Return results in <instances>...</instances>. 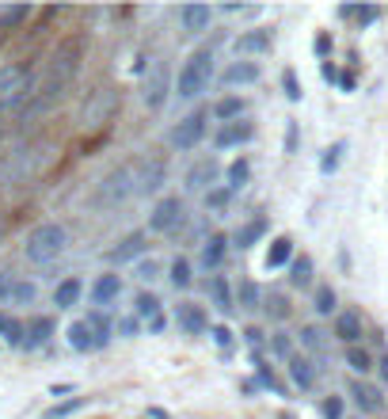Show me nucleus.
Masks as SVG:
<instances>
[{"instance_id":"obj_53","label":"nucleus","mask_w":388,"mask_h":419,"mask_svg":"<svg viewBox=\"0 0 388 419\" xmlns=\"http://www.w3.org/2000/svg\"><path fill=\"white\" fill-rule=\"evenodd\" d=\"M381 378H388V355L381 358Z\"/></svg>"},{"instance_id":"obj_19","label":"nucleus","mask_w":388,"mask_h":419,"mask_svg":"<svg viewBox=\"0 0 388 419\" xmlns=\"http://www.w3.org/2000/svg\"><path fill=\"white\" fill-rule=\"evenodd\" d=\"M221 81H225L229 88H236V84H255V81H259V65H255V61H236V65H229V69L221 73Z\"/></svg>"},{"instance_id":"obj_2","label":"nucleus","mask_w":388,"mask_h":419,"mask_svg":"<svg viewBox=\"0 0 388 419\" xmlns=\"http://www.w3.org/2000/svg\"><path fill=\"white\" fill-rule=\"evenodd\" d=\"M50 164V149L42 141H19L0 157V187H27L35 183Z\"/></svg>"},{"instance_id":"obj_6","label":"nucleus","mask_w":388,"mask_h":419,"mask_svg":"<svg viewBox=\"0 0 388 419\" xmlns=\"http://www.w3.org/2000/svg\"><path fill=\"white\" fill-rule=\"evenodd\" d=\"M209 73H214V50L202 46V50H194L191 58L183 61L179 81H175V95H179V99H194V95H202V92H206V84H209Z\"/></svg>"},{"instance_id":"obj_12","label":"nucleus","mask_w":388,"mask_h":419,"mask_svg":"<svg viewBox=\"0 0 388 419\" xmlns=\"http://www.w3.org/2000/svg\"><path fill=\"white\" fill-rule=\"evenodd\" d=\"M175 321H179V328H187L191 336H202L209 321H206V309L202 305H194V301H183L179 309H175Z\"/></svg>"},{"instance_id":"obj_42","label":"nucleus","mask_w":388,"mask_h":419,"mask_svg":"<svg viewBox=\"0 0 388 419\" xmlns=\"http://www.w3.org/2000/svg\"><path fill=\"white\" fill-rule=\"evenodd\" d=\"M12 305H27V301H35V286L31 282H16V290H12V297H8Z\"/></svg>"},{"instance_id":"obj_36","label":"nucleus","mask_w":388,"mask_h":419,"mask_svg":"<svg viewBox=\"0 0 388 419\" xmlns=\"http://www.w3.org/2000/svg\"><path fill=\"white\" fill-rule=\"evenodd\" d=\"M301 343H305L308 351H316V355H324V351H327L324 332H320V328H305V332H301Z\"/></svg>"},{"instance_id":"obj_18","label":"nucleus","mask_w":388,"mask_h":419,"mask_svg":"<svg viewBox=\"0 0 388 419\" xmlns=\"http://www.w3.org/2000/svg\"><path fill=\"white\" fill-rule=\"evenodd\" d=\"M350 396H354V404H358L362 412H381V408H384V396H381V389H373V385L354 381L350 385Z\"/></svg>"},{"instance_id":"obj_46","label":"nucleus","mask_w":388,"mask_h":419,"mask_svg":"<svg viewBox=\"0 0 388 419\" xmlns=\"http://www.w3.org/2000/svg\"><path fill=\"white\" fill-rule=\"evenodd\" d=\"M271 347H274V355H282V358H290V351H293L290 347V336H282V332L271 339Z\"/></svg>"},{"instance_id":"obj_5","label":"nucleus","mask_w":388,"mask_h":419,"mask_svg":"<svg viewBox=\"0 0 388 419\" xmlns=\"http://www.w3.org/2000/svg\"><path fill=\"white\" fill-rule=\"evenodd\" d=\"M134 195H137V160H126V164H118L115 172H107L103 180H99L95 202L99 206H122Z\"/></svg>"},{"instance_id":"obj_4","label":"nucleus","mask_w":388,"mask_h":419,"mask_svg":"<svg viewBox=\"0 0 388 419\" xmlns=\"http://www.w3.org/2000/svg\"><path fill=\"white\" fill-rule=\"evenodd\" d=\"M65 248H69V233H65V225L46 222V225H38L35 233L27 237L23 256H27L31 263H38V267H46V263H53Z\"/></svg>"},{"instance_id":"obj_41","label":"nucleus","mask_w":388,"mask_h":419,"mask_svg":"<svg viewBox=\"0 0 388 419\" xmlns=\"http://www.w3.org/2000/svg\"><path fill=\"white\" fill-rule=\"evenodd\" d=\"M172 282H175V286H191V263H187L183 256L172 263Z\"/></svg>"},{"instance_id":"obj_1","label":"nucleus","mask_w":388,"mask_h":419,"mask_svg":"<svg viewBox=\"0 0 388 419\" xmlns=\"http://www.w3.org/2000/svg\"><path fill=\"white\" fill-rule=\"evenodd\" d=\"M80 58H84V42H80V38H65L61 46L50 53L46 69L38 73L35 95H31V103L19 111V123H35V118L50 115L53 107H58L65 95H69L76 73H80Z\"/></svg>"},{"instance_id":"obj_23","label":"nucleus","mask_w":388,"mask_h":419,"mask_svg":"<svg viewBox=\"0 0 388 419\" xmlns=\"http://www.w3.org/2000/svg\"><path fill=\"white\" fill-rule=\"evenodd\" d=\"M122 294V282H118V274H103L95 286H92V301L95 305H107V301H115V297Z\"/></svg>"},{"instance_id":"obj_29","label":"nucleus","mask_w":388,"mask_h":419,"mask_svg":"<svg viewBox=\"0 0 388 419\" xmlns=\"http://www.w3.org/2000/svg\"><path fill=\"white\" fill-rule=\"evenodd\" d=\"M209 294H214V301H217V309H221V313H229V309H232V294H229V282L221 279V274H214V279H209Z\"/></svg>"},{"instance_id":"obj_16","label":"nucleus","mask_w":388,"mask_h":419,"mask_svg":"<svg viewBox=\"0 0 388 419\" xmlns=\"http://www.w3.org/2000/svg\"><path fill=\"white\" fill-rule=\"evenodd\" d=\"M69 347L73 351H95V347H103V339H99V332L88 321H76L69 328Z\"/></svg>"},{"instance_id":"obj_55","label":"nucleus","mask_w":388,"mask_h":419,"mask_svg":"<svg viewBox=\"0 0 388 419\" xmlns=\"http://www.w3.org/2000/svg\"><path fill=\"white\" fill-rule=\"evenodd\" d=\"M0 237H4V229H0Z\"/></svg>"},{"instance_id":"obj_54","label":"nucleus","mask_w":388,"mask_h":419,"mask_svg":"<svg viewBox=\"0 0 388 419\" xmlns=\"http://www.w3.org/2000/svg\"><path fill=\"white\" fill-rule=\"evenodd\" d=\"M0 141H4V130H0Z\"/></svg>"},{"instance_id":"obj_45","label":"nucleus","mask_w":388,"mask_h":419,"mask_svg":"<svg viewBox=\"0 0 388 419\" xmlns=\"http://www.w3.org/2000/svg\"><path fill=\"white\" fill-rule=\"evenodd\" d=\"M320 412H324V419H342V400H339V396H327Z\"/></svg>"},{"instance_id":"obj_20","label":"nucleus","mask_w":388,"mask_h":419,"mask_svg":"<svg viewBox=\"0 0 388 419\" xmlns=\"http://www.w3.org/2000/svg\"><path fill=\"white\" fill-rule=\"evenodd\" d=\"M335 336L342 339V343H358V339H362V316L358 313H339L335 316Z\"/></svg>"},{"instance_id":"obj_33","label":"nucleus","mask_w":388,"mask_h":419,"mask_svg":"<svg viewBox=\"0 0 388 419\" xmlns=\"http://www.w3.org/2000/svg\"><path fill=\"white\" fill-rule=\"evenodd\" d=\"M0 332L8 336V343H16V347H23V336H27V328L12 321V316H0Z\"/></svg>"},{"instance_id":"obj_34","label":"nucleus","mask_w":388,"mask_h":419,"mask_svg":"<svg viewBox=\"0 0 388 419\" xmlns=\"http://www.w3.org/2000/svg\"><path fill=\"white\" fill-rule=\"evenodd\" d=\"M243 111H248V103H243V99H221V103L214 107L217 118H236V115H243Z\"/></svg>"},{"instance_id":"obj_13","label":"nucleus","mask_w":388,"mask_h":419,"mask_svg":"<svg viewBox=\"0 0 388 419\" xmlns=\"http://www.w3.org/2000/svg\"><path fill=\"white\" fill-rule=\"evenodd\" d=\"M179 19H183V31H187V35H198V31L209 27V19H214V8H209V4H183V8H179Z\"/></svg>"},{"instance_id":"obj_24","label":"nucleus","mask_w":388,"mask_h":419,"mask_svg":"<svg viewBox=\"0 0 388 419\" xmlns=\"http://www.w3.org/2000/svg\"><path fill=\"white\" fill-rule=\"evenodd\" d=\"M290 378H293V385H301V389H313L316 385V370H313V362L308 358H290Z\"/></svg>"},{"instance_id":"obj_32","label":"nucleus","mask_w":388,"mask_h":419,"mask_svg":"<svg viewBox=\"0 0 388 419\" xmlns=\"http://www.w3.org/2000/svg\"><path fill=\"white\" fill-rule=\"evenodd\" d=\"M263 233H267V222L259 217V222H251V225H243V229H240V233H236V244H240V248H251Z\"/></svg>"},{"instance_id":"obj_40","label":"nucleus","mask_w":388,"mask_h":419,"mask_svg":"<svg viewBox=\"0 0 388 419\" xmlns=\"http://www.w3.org/2000/svg\"><path fill=\"white\" fill-rule=\"evenodd\" d=\"M331 309H335V290H331V286H320L316 290V313H331Z\"/></svg>"},{"instance_id":"obj_43","label":"nucleus","mask_w":388,"mask_h":419,"mask_svg":"<svg viewBox=\"0 0 388 419\" xmlns=\"http://www.w3.org/2000/svg\"><path fill=\"white\" fill-rule=\"evenodd\" d=\"M84 400H80V396H73V400H65V404H58V408H50V412L46 415H42V419H61V415H69V412H76V408H80Z\"/></svg>"},{"instance_id":"obj_22","label":"nucleus","mask_w":388,"mask_h":419,"mask_svg":"<svg viewBox=\"0 0 388 419\" xmlns=\"http://www.w3.org/2000/svg\"><path fill=\"white\" fill-rule=\"evenodd\" d=\"M50 336H53V321H50V316H38V321H31V324H27L23 347H27V351H35V347L46 343Z\"/></svg>"},{"instance_id":"obj_26","label":"nucleus","mask_w":388,"mask_h":419,"mask_svg":"<svg viewBox=\"0 0 388 419\" xmlns=\"http://www.w3.org/2000/svg\"><path fill=\"white\" fill-rule=\"evenodd\" d=\"M76 297H80V279H65L58 290H53V305H58V309H73Z\"/></svg>"},{"instance_id":"obj_21","label":"nucleus","mask_w":388,"mask_h":419,"mask_svg":"<svg viewBox=\"0 0 388 419\" xmlns=\"http://www.w3.org/2000/svg\"><path fill=\"white\" fill-rule=\"evenodd\" d=\"M255 138V130L251 123H229L225 130L217 134V149H229V145H240V141H251Z\"/></svg>"},{"instance_id":"obj_14","label":"nucleus","mask_w":388,"mask_h":419,"mask_svg":"<svg viewBox=\"0 0 388 419\" xmlns=\"http://www.w3.org/2000/svg\"><path fill=\"white\" fill-rule=\"evenodd\" d=\"M271 42H274L271 27H255V31H248V35H240L232 42V50L236 53H263V50H271Z\"/></svg>"},{"instance_id":"obj_48","label":"nucleus","mask_w":388,"mask_h":419,"mask_svg":"<svg viewBox=\"0 0 388 419\" xmlns=\"http://www.w3.org/2000/svg\"><path fill=\"white\" fill-rule=\"evenodd\" d=\"M157 274H160V267H157V263H141V267H137V279H145V282H152V279H157Z\"/></svg>"},{"instance_id":"obj_3","label":"nucleus","mask_w":388,"mask_h":419,"mask_svg":"<svg viewBox=\"0 0 388 419\" xmlns=\"http://www.w3.org/2000/svg\"><path fill=\"white\" fill-rule=\"evenodd\" d=\"M35 84H38V73L31 61H12L0 69V111H23L35 95Z\"/></svg>"},{"instance_id":"obj_30","label":"nucleus","mask_w":388,"mask_h":419,"mask_svg":"<svg viewBox=\"0 0 388 419\" xmlns=\"http://www.w3.org/2000/svg\"><path fill=\"white\" fill-rule=\"evenodd\" d=\"M347 366H350L354 373H369V370H373L369 351H362V347H347Z\"/></svg>"},{"instance_id":"obj_9","label":"nucleus","mask_w":388,"mask_h":419,"mask_svg":"<svg viewBox=\"0 0 388 419\" xmlns=\"http://www.w3.org/2000/svg\"><path fill=\"white\" fill-rule=\"evenodd\" d=\"M183 225V202L179 198H160L157 210L149 214V229L152 233H175Z\"/></svg>"},{"instance_id":"obj_44","label":"nucleus","mask_w":388,"mask_h":419,"mask_svg":"<svg viewBox=\"0 0 388 419\" xmlns=\"http://www.w3.org/2000/svg\"><path fill=\"white\" fill-rule=\"evenodd\" d=\"M342 149H347L342 141H339V145H331V149H327V157L320 160V172H335V164H339V152H342Z\"/></svg>"},{"instance_id":"obj_39","label":"nucleus","mask_w":388,"mask_h":419,"mask_svg":"<svg viewBox=\"0 0 388 419\" xmlns=\"http://www.w3.org/2000/svg\"><path fill=\"white\" fill-rule=\"evenodd\" d=\"M137 316H152V321H157V313H160V301L152 294H137Z\"/></svg>"},{"instance_id":"obj_17","label":"nucleus","mask_w":388,"mask_h":419,"mask_svg":"<svg viewBox=\"0 0 388 419\" xmlns=\"http://www.w3.org/2000/svg\"><path fill=\"white\" fill-rule=\"evenodd\" d=\"M214 175H217V160L209 157V160H198L191 172H187V191H206L209 183H214Z\"/></svg>"},{"instance_id":"obj_28","label":"nucleus","mask_w":388,"mask_h":419,"mask_svg":"<svg viewBox=\"0 0 388 419\" xmlns=\"http://www.w3.org/2000/svg\"><path fill=\"white\" fill-rule=\"evenodd\" d=\"M225 244H229V240L221 233H214L206 240V248H202V263H206V267H217V263L225 259Z\"/></svg>"},{"instance_id":"obj_7","label":"nucleus","mask_w":388,"mask_h":419,"mask_svg":"<svg viewBox=\"0 0 388 419\" xmlns=\"http://www.w3.org/2000/svg\"><path fill=\"white\" fill-rule=\"evenodd\" d=\"M118 103H122V92H118V88H110V84L95 88V92H88L84 107H80V118H76V123H80L84 130H103L110 118H115Z\"/></svg>"},{"instance_id":"obj_27","label":"nucleus","mask_w":388,"mask_h":419,"mask_svg":"<svg viewBox=\"0 0 388 419\" xmlns=\"http://www.w3.org/2000/svg\"><path fill=\"white\" fill-rule=\"evenodd\" d=\"M27 16H31V8H27V4H4V8H0V31L19 27Z\"/></svg>"},{"instance_id":"obj_37","label":"nucleus","mask_w":388,"mask_h":419,"mask_svg":"<svg viewBox=\"0 0 388 419\" xmlns=\"http://www.w3.org/2000/svg\"><path fill=\"white\" fill-rule=\"evenodd\" d=\"M236 301H240V309H255V301H259V290H255V282H248V279L240 282Z\"/></svg>"},{"instance_id":"obj_50","label":"nucleus","mask_w":388,"mask_h":419,"mask_svg":"<svg viewBox=\"0 0 388 419\" xmlns=\"http://www.w3.org/2000/svg\"><path fill=\"white\" fill-rule=\"evenodd\" d=\"M354 16H358V27H365V24H373V19H377V8H358Z\"/></svg>"},{"instance_id":"obj_25","label":"nucleus","mask_w":388,"mask_h":419,"mask_svg":"<svg viewBox=\"0 0 388 419\" xmlns=\"http://www.w3.org/2000/svg\"><path fill=\"white\" fill-rule=\"evenodd\" d=\"M290 256H293V240H290V237H278V240L271 244V252H267V271L282 267V263H290Z\"/></svg>"},{"instance_id":"obj_47","label":"nucleus","mask_w":388,"mask_h":419,"mask_svg":"<svg viewBox=\"0 0 388 419\" xmlns=\"http://www.w3.org/2000/svg\"><path fill=\"white\" fill-rule=\"evenodd\" d=\"M12 290H16V279L8 271H0V301H8L12 297Z\"/></svg>"},{"instance_id":"obj_51","label":"nucleus","mask_w":388,"mask_h":419,"mask_svg":"<svg viewBox=\"0 0 388 419\" xmlns=\"http://www.w3.org/2000/svg\"><path fill=\"white\" fill-rule=\"evenodd\" d=\"M214 339H217L221 347H229V339H232V336H229V328H214Z\"/></svg>"},{"instance_id":"obj_35","label":"nucleus","mask_w":388,"mask_h":419,"mask_svg":"<svg viewBox=\"0 0 388 419\" xmlns=\"http://www.w3.org/2000/svg\"><path fill=\"white\" fill-rule=\"evenodd\" d=\"M248 175H251V164H248V160H236V164L229 168V187H232V191H240V187L248 183Z\"/></svg>"},{"instance_id":"obj_10","label":"nucleus","mask_w":388,"mask_h":419,"mask_svg":"<svg viewBox=\"0 0 388 419\" xmlns=\"http://www.w3.org/2000/svg\"><path fill=\"white\" fill-rule=\"evenodd\" d=\"M164 180H168V164H164V157H145V160H137V195L160 191Z\"/></svg>"},{"instance_id":"obj_31","label":"nucleus","mask_w":388,"mask_h":419,"mask_svg":"<svg viewBox=\"0 0 388 419\" xmlns=\"http://www.w3.org/2000/svg\"><path fill=\"white\" fill-rule=\"evenodd\" d=\"M290 282H293V286H308V282H313V259H308V256L293 259V267H290Z\"/></svg>"},{"instance_id":"obj_49","label":"nucleus","mask_w":388,"mask_h":419,"mask_svg":"<svg viewBox=\"0 0 388 419\" xmlns=\"http://www.w3.org/2000/svg\"><path fill=\"white\" fill-rule=\"evenodd\" d=\"M282 84H285V95H290V99H301V88H297V76L293 73H285Z\"/></svg>"},{"instance_id":"obj_11","label":"nucleus","mask_w":388,"mask_h":419,"mask_svg":"<svg viewBox=\"0 0 388 419\" xmlns=\"http://www.w3.org/2000/svg\"><path fill=\"white\" fill-rule=\"evenodd\" d=\"M202 134H206V111H194V115H187L179 126L172 130V145L175 149H194L198 141H202Z\"/></svg>"},{"instance_id":"obj_15","label":"nucleus","mask_w":388,"mask_h":419,"mask_svg":"<svg viewBox=\"0 0 388 419\" xmlns=\"http://www.w3.org/2000/svg\"><path fill=\"white\" fill-rule=\"evenodd\" d=\"M145 248H149V244H145V233H130L126 240H118V244L107 252V263H126V259H137Z\"/></svg>"},{"instance_id":"obj_38","label":"nucleus","mask_w":388,"mask_h":419,"mask_svg":"<svg viewBox=\"0 0 388 419\" xmlns=\"http://www.w3.org/2000/svg\"><path fill=\"white\" fill-rule=\"evenodd\" d=\"M263 309H267V313L274 316V321H285V316H290V301H285L282 294H271V301L263 305Z\"/></svg>"},{"instance_id":"obj_52","label":"nucleus","mask_w":388,"mask_h":419,"mask_svg":"<svg viewBox=\"0 0 388 419\" xmlns=\"http://www.w3.org/2000/svg\"><path fill=\"white\" fill-rule=\"evenodd\" d=\"M243 336H248V343H259V339H263V332H259V328H248V332H243Z\"/></svg>"},{"instance_id":"obj_8","label":"nucleus","mask_w":388,"mask_h":419,"mask_svg":"<svg viewBox=\"0 0 388 419\" xmlns=\"http://www.w3.org/2000/svg\"><path fill=\"white\" fill-rule=\"evenodd\" d=\"M168 92H172V69L164 58H152V65L145 69V81H141V103L149 111H160L168 103Z\"/></svg>"},{"instance_id":"obj_56","label":"nucleus","mask_w":388,"mask_h":419,"mask_svg":"<svg viewBox=\"0 0 388 419\" xmlns=\"http://www.w3.org/2000/svg\"><path fill=\"white\" fill-rule=\"evenodd\" d=\"M282 419H290V415H282Z\"/></svg>"}]
</instances>
